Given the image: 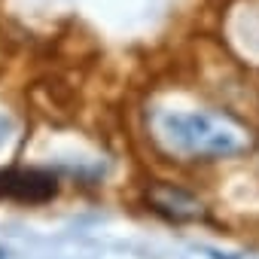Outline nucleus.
Returning <instances> with one entry per match:
<instances>
[{
	"label": "nucleus",
	"mask_w": 259,
	"mask_h": 259,
	"mask_svg": "<svg viewBox=\"0 0 259 259\" xmlns=\"http://www.w3.org/2000/svg\"><path fill=\"white\" fill-rule=\"evenodd\" d=\"M147 198H150L153 210L165 213L168 220L183 223V220H198V217H201V204H198L189 192H183V189H174V186H156V189L147 192Z\"/></svg>",
	"instance_id": "3"
},
{
	"label": "nucleus",
	"mask_w": 259,
	"mask_h": 259,
	"mask_svg": "<svg viewBox=\"0 0 259 259\" xmlns=\"http://www.w3.org/2000/svg\"><path fill=\"white\" fill-rule=\"evenodd\" d=\"M153 128L168 153L189 159L235 156L250 144L247 132L238 122L213 113H159Z\"/></svg>",
	"instance_id": "1"
},
{
	"label": "nucleus",
	"mask_w": 259,
	"mask_h": 259,
	"mask_svg": "<svg viewBox=\"0 0 259 259\" xmlns=\"http://www.w3.org/2000/svg\"><path fill=\"white\" fill-rule=\"evenodd\" d=\"M7 132H10V122L0 116V147H4V141H7Z\"/></svg>",
	"instance_id": "4"
},
{
	"label": "nucleus",
	"mask_w": 259,
	"mask_h": 259,
	"mask_svg": "<svg viewBox=\"0 0 259 259\" xmlns=\"http://www.w3.org/2000/svg\"><path fill=\"white\" fill-rule=\"evenodd\" d=\"M58 192L55 177L43 171H0V198H16V201H49Z\"/></svg>",
	"instance_id": "2"
}]
</instances>
